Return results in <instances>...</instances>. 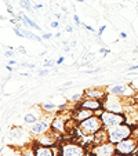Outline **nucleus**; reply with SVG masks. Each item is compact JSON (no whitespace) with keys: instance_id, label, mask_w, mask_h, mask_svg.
I'll list each match as a JSON object with an SVG mask.
<instances>
[{"instance_id":"1","label":"nucleus","mask_w":138,"mask_h":156,"mask_svg":"<svg viewBox=\"0 0 138 156\" xmlns=\"http://www.w3.org/2000/svg\"><path fill=\"white\" fill-rule=\"evenodd\" d=\"M101 129H104L102 120H101V118L98 115H95V113L93 116H90L88 119H86V120L77 123V130H79V133L86 137H93L95 133H98Z\"/></svg>"},{"instance_id":"2","label":"nucleus","mask_w":138,"mask_h":156,"mask_svg":"<svg viewBox=\"0 0 138 156\" xmlns=\"http://www.w3.org/2000/svg\"><path fill=\"white\" fill-rule=\"evenodd\" d=\"M134 136V127L130 126L129 123H123V124H119V126H115L108 129V137H109V141L112 144H118V142L123 141V140L129 138V137Z\"/></svg>"},{"instance_id":"3","label":"nucleus","mask_w":138,"mask_h":156,"mask_svg":"<svg viewBox=\"0 0 138 156\" xmlns=\"http://www.w3.org/2000/svg\"><path fill=\"white\" fill-rule=\"evenodd\" d=\"M101 120H102V124L106 130L111 129V127L119 126V124L127 123V116L124 113H118V112H111V111H106L104 109L100 115Z\"/></svg>"},{"instance_id":"4","label":"nucleus","mask_w":138,"mask_h":156,"mask_svg":"<svg viewBox=\"0 0 138 156\" xmlns=\"http://www.w3.org/2000/svg\"><path fill=\"white\" fill-rule=\"evenodd\" d=\"M51 120H53V116H51L50 113L44 112V115L41 116L37 122L30 124L29 133L35 137L41 136V134H46V133H48L51 130Z\"/></svg>"},{"instance_id":"5","label":"nucleus","mask_w":138,"mask_h":156,"mask_svg":"<svg viewBox=\"0 0 138 156\" xmlns=\"http://www.w3.org/2000/svg\"><path fill=\"white\" fill-rule=\"evenodd\" d=\"M104 106H105L106 111H111V112H118V113H124L126 111V102L122 97H116V95L108 94L104 100Z\"/></svg>"},{"instance_id":"6","label":"nucleus","mask_w":138,"mask_h":156,"mask_svg":"<svg viewBox=\"0 0 138 156\" xmlns=\"http://www.w3.org/2000/svg\"><path fill=\"white\" fill-rule=\"evenodd\" d=\"M137 149H138V138L134 136L129 137V138H126L116 144V152L122 153V155L131 156L133 153H135Z\"/></svg>"},{"instance_id":"7","label":"nucleus","mask_w":138,"mask_h":156,"mask_svg":"<svg viewBox=\"0 0 138 156\" xmlns=\"http://www.w3.org/2000/svg\"><path fill=\"white\" fill-rule=\"evenodd\" d=\"M59 156H86V149L76 142H64L59 147Z\"/></svg>"},{"instance_id":"8","label":"nucleus","mask_w":138,"mask_h":156,"mask_svg":"<svg viewBox=\"0 0 138 156\" xmlns=\"http://www.w3.org/2000/svg\"><path fill=\"white\" fill-rule=\"evenodd\" d=\"M116 153V145L111 141H106L104 144L94 145L91 148V155L93 156H113Z\"/></svg>"},{"instance_id":"9","label":"nucleus","mask_w":138,"mask_h":156,"mask_svg":"<svg viewBox=\"0 0 138 156\" xmlns=\"http://www.w3.org/2000/svg\"><path fill=\"white\" fill-rule=\"evenodd\" d=\"M79 105L83 106V108H86V109H90V111H93L94 113L97 112V111L105 109L102 100H98V98H90V97H86V95H84L83 101L79 104Z\"/></svg>"},{"instance_id":"10","label":"nucleus","mask_w":138,"mask_h":156,"mask_svg":"<svg viewBox=\"0 0 138 156\" xmlns=\"http://www.w3.org/2000/svg\"><path fill=\"white\" fill-rule=\"evenodd\" d=\"M68 130V120L62 115H57L51 120V131L57 134H62Z\"/></svg>"},{"instance_id":"11","label":"nucleus","mask_w":138,"mask_h":156,"mask_svg":"<svg viewBox=\"0 0 138 156\" xmlns=\"http://www.w3.org/2000/svg\"><path fill=\"white\" fill-rule=\"evenodd\" d=\"M93 115H94V112H93V111L83 108V106H80L79 104H77V106L73 109V113H72V119H75V122L80 123V122L86 120V119H88L90 116H93Z\"/></svg>"},{"instance_id":"12","label":"nucleus","mask_w":138,"mask_h":156,"mask_svg":"<svg viewBox=\"0 0 138 156\" xmlns=\"http://www.w3.org/2000/svg\"><path fill=\"white\" fill-rule=\"evenodd\" d=\"M86 97H90V98H98V100H105V97L108 95V90H105L104 87H88L86 88L84 91Z\"/></svg>"},{"instance_id":"13","label":"nucleus","mask_w":138,"mask_h":156,"mask_svg":"<svg viewBox=\"0 0 138 156\" xmlns=\"http://www.w3.org/2000/svg\"><path fill=\"white\" fill-rule=\"evenodd\" d=\"M57 133H46V134H41V136H37L35 140L36 144L40 145H46V147H54L57 144V138H55Z\"/></svg>"},{"instance_id":"14","label":"nucleus","mask_w":138,"mask_h":156,"mask_svg":"<svg viewBox=\"0 0 138 156\" xmlns=\"http://www.w3.org/2000/svg\"><path fill=\"white\" fill-rule=\"evenodd\" d=\"M58 151L54 147L35 144V156H58Z\"/></svg>"},{"instance_id":"15","label":"nucleus","mask_w":138,"mask_h":156,"mask_svg":"<svg viewBox=\"0 0 138 156\" xmlns=\"http://www.w3.org/2000/svg\"><path fill=\"white\" fill-rule=\"evenodd\" d=\"M43 115H44V112H40V108H39V106H35V108H30L29 111H28L27 115L24 116V122L27 124H33Z\"/></svg>"},{"instance_id":"16","label":"nucleus","mask_w":138,"mask_h":156,"mask_svg":"<svg viewBox=\"0 0 138 156\" xmlns=\"http://www.w3.org/2000/svg\"><path fill=\"white\" fill-rule=\"evenodd\" d=\"M9 136H10V138H11L12 141L18 142L19 140H27V137H29V134H28L24 129H21V127H14V129L10 130Z\"/></svg>"},{"instance_id":"17","label":"nucleus","mask_w":138,"mask_h":156,"mask_svg":"<svg viewBox=\"0 0 138 156\" xmlns=\"http://www.w3.org/2000/svg\"><path fill=\"white\" fill-rule=\"evenodd\" d=\"M109 141V137H108V130L104 127L101 129L98 133H95L93 136V147L94 145H100V144H104V142Z\"/></svg>"},{"instance_id":"18","label":"nucleus","mask_w":138,"mask_h":156,"mask_svg":"<svg viewBox=\"0 0 138 156\" xmlns=\"http://www.w3.org/2000/svg\"><path fill=\"white\" fill-rule=\"evenodd\" d=\"M126 87L127 86H124V84H113V86H109L106 90H108V94H112V95H116V97L123 98L124 91H126Z\"/></svg>"},{"instance_id":"19","label":"nucleus","mask_w":138,"mask_h":156,"mask_svg":"<svg viewBox=\"0 0 138 156\" xmlns=\"http://www.w3.org/2000/svg\"><path fill=\"white\" fill-rule=\"evenodd\" d=\"M21 17H22V22H24V25L25 27H30V28H33V29H36V30H39V32H41V28L39 27L37 24H36V22H33L32 20H30V18H28L27 15L25 14H22V12H21Z\"/></svg>"},{"instance_id":"20","label":"nucleus","mask_w":138,"mask_h":156,"mask_svg":"<svg viewBox=\"0 0 138 156\" xmlns=\"http://www.w3.org/2000/svg\"><path fill=\"white\" fill-rule=\"evenodd\" d=\"M41 109H43V112L54 113V112H57V109H59V105H55L53 102H46L41 105Z\"/></svg>"},{"instance_id":"21","label":"nucleus","mask_w":138,"mask_h":156,"mask_svg":"<svg viewBox=\"0 0 138 156\" xmlns=\"http://www.w3.org/2000/svg\"><path fill=\"white\" fill-rule=\"evenodd\" d=\"M21 153H22V156H35V145H29V147L25 145Z\"/></svg>"},{"instance_id":"22","label":"nucleus","mask_w":138,"mask_h":156,"mask_svg":"<svg viewBox=\"0 0 138 156\" xmlns=\"http://www.w3.org/2000/svg\"><path fill=\"white\" fill-rule=\"evenodd\" d=\"M84 98V93H77V94H73L71 97V102L72 104H80Z\"/></svg>"},{"instance_id":"23","label":"nucleus","mask_w":138,"mask_h":156,"mask_svg":"<svg viewBox=\"0 0 138 156\" xmlns=\"http://www.w3.org/2000/svg\"><path fill=\"white\" fill-rule=\"evenodd\" d=\"M21 7L25 9L27 11H32L33 7L30 6V0H21Z\"/></svg>"},{"instance_id":"24","label":"nucleus","mask_w":138,"mask_h":156,"mask_svg":"<svg viewBox=\"0 0 138 156\" xmlns=\"http://www.w3.org/2000/svg\"><path fill=\"white\" fill-rule=\"evenodd\" d=\"M4 55H6V58H10V59H11L12 57L15 55V51H14V50H7L6 53H4Z\"/></svg>"},{"instance_id":"25","label":"nucleus","mask_w":138,"mask_h":156,"mask_svg":"<svg viewBox=\"0 0 138 156\" xmlns=\"http://www.w3.org/2000/svg\"><path fill=\"white\" fill-rule=\"evenodd\" d=\"M54 64H55V62L50 59V61H46V62H44V66H46L47 69H50V68H53V66H54Z\"/></svg>"},{"instance_id":"26","label":"nucleus","mask_w":138,"mask_h":156,"mask_svg":"<svg viewBox=\"0 0 138 156\" xmlns=\"http://www.w3.org/2000/svg\"><path fill=\"white\" fill-rule=\"evenodd\" d=\"M72 86H73V82H66L65 84H62L59 88H61V90H66V87H72Z\"/></svg>"},{"instance_id":"27","label":"nucleus","mask_w":138,"mask_h":156,"mask_svg":"<svg viewBox=\"0 0 138 156\" xmlns=\"http://www.w3.org/2000/svg\"><path fill=\"white\" fill-rule=\"evenodd\" d=\"M22 66H25V68H29V69H35V66L36 65H33V64H28V62H24V64H21Z\"/></svg>"},{"instance_id":"28","label":"nucleus","mask_w":138,"mask_h":156,"mask_svg":"<svg viewBox=\"0 0 138 156\" xmlns=\"http://www.w3.org/2000/svg\"><path fill=\"white\" fill-rule=\"evenodd\" d=\"M41 37L44 39V40H50L51 37H53V33H43V36Z\"/></svg>"},{"instance_id":"29","label":"nucleus","mask_w":138,"mask_h":156,"mask_svg":"<svg viewBox=\"0 0 138 156\" xmlns=\"http://www.w3.org/2000/svg\"><path fill=\"white\" fill-rule=\"evenodd\" d=\"M50 73V71L48 69H43V71H39V76H46V75Z\"/></svg>"},{"instance_id":"30","label":"nucleus","mask_w":138,"mask_h":156,"mask_svg":"<svg viewBox=\"0 0 138 156\" xmlns=\"http://www.w3.org/2000/svg\"><path fill=\"white\" fill-rule=\"evenodd\" d=\"M50 27L54 28V29H55V28H58L59 27V21H53V22H50Z\"/></svg>"},{"instance_id":"31","label":"nucleus","mask_w":138,"mask_h":156,"mask_svg":"<svg viewBox=\"0 0 138 156\" xmlns=\"http://www.w3.org/2000/svg\"><path fill=\"white\" fill-rule=\"evenodd\" d=\"M73 21H75V24H76V25H82V22H80V18L77 17L76 14L73 15Z\"/></svg>"},{"instance_id":"32","label":"nucleus","mask_w":138,"mask_h":156,"mask_svg":"<svg viewBox=\"0 0 138 156\" xmlns=\"http://www.w3.org/2000/svg\"><path fill=\"white\" fill-rule=\"evenodd\" d=\"M64 61H65V57H64V55H61V57H59V58L55 61V64H57V65H61Z\"/></svg>"},{"instance_id":"33","label":"nucleus","mask_w":138,"mask_h":156,"mask_svg":"<svg viewBox=\"0 0 138 156\" xmlns=\"http://www.w3.org/2000/svg\"><path fill=\"white\" fill-rule=\"evenodd\" d=\"M82 25L88 30V32H94V28H93V27H90V25H87V24H82Z\"/></svg>"},{"instance_id":"34","label":"nucleus","mask_w":138,"mask_h":156,"mask_svg":"<svg viewBox=\"0 0 138 156\" xmlns=\"http://www.w3.org/2000/svg\"><path fill=\"white\" fill-rule=\"evenodd\" d=\"M137 69H138V65H131V66H129V68H127V71L133 72V71H137Z\"/></svg>"},{"instance_id":"35","label":"nucleus","mask_w":138,"mask_h":156,"mask_svg":"<svg viewBox=\"0 0 138 156\" xmlns=\"http://www.w3.org/2000/svg\"><path fill=\"white\" fill-rule=\"evenodd\" d=\"M104 30H105V25H102V27H101L100 28V29H98V35H102V33H104Z\"/></svg>"},{"instance_id":"36","label":"nucleus","mask_w":138,"mask_h":156,"mask_svg":"<svg viewBox=\"0 0 138 156\" xmlns=\"http://www.w3.org/2000/svg\"><path fill=\"white\" fill-rule=\"evenodd\" d=\"M6 69H7V71H9V72H14V68H12V65H6Z\"/></svg>"},{"instance_id":"37","label":"nucleus","mask_w":138,"mask_h":156,"mask_svg":"<svg viewBox=\"0 0 138 156\" xmlns=\"http://www.w3.org/2000/svg\"><path fill=\"white\" fill-rule=\"evenodd\" d=\"M65 30H66V32H68V33H71V32H73V28H72V27H71V25H68V27H66V28H65Z\"/></svg>"},{"instance_id":"38","label":"nucleus","mask_w":138,"mask_h":156,"mask_svg":"<svg viewBox=\"0 0 138 156\" xmlns=\"http://www.w3.org/2000/svg\"><path fill=\"white\" fill-rule=\"evenodd\" d=\"M41 7H43V4H35V6H33V10H37V9H41Z\"/></svg>"},{"instance_id":"39","label":"nucleus","mask_w":138,"mask_h":156,"mask_svg":"<svg viewBox=\"0 0 138 156\" xmlns=\"http://www.w3.org/2000/svg\"><path fill=\"white\" fill-rule=\"evenodd\" d=\"M120 37L122 39H126L127 37V33L126 32H120Z\"/></svg>"},{"instance_id":"40","label":"nucleus","mask_w":138,"mask_h":156,"mask_svg":"<svg viewBox=\"0 0 138 156\" xmlns=\"http://www.w3.org/2000/svg\"><path fill=\"white\" fill-rule=\"evenodd\" d=\"M9 64H10V65H15V64H17V61L11 58V59H10V61H9Z\"/></svg>"},{"instance_id":"41","label":"nucleus","mask_w":138,"mask_h":156,"mask_svg":"<svg viewBox=\"0 0 138 156\" xmlns=\"http://www.w3.org/2000/svg\"><path fill=\"white\" fill-rule=\"evenodd\" d=\"M18 51H19V53H22V54H25V53H27L24 47H19V48H18Z\"/></svg>"},{"instance_id":"42","label":"nucleus","mask_w":138,"mask_h":156,"mask_svg":"<svg viewBox=\"0 0 138 156\" xmlns=\"http://www.w3.org/2000/svg\"><path fill=\"white\" fill-rule=\"evenodd\" d=\"M113 156H127V155H122V153H118V152H116Z\"/></svg>"},{"instance_id":"43","label":"nucleus","mask_w":138,"mask_h":156,"mask_svg":"<svg viewBox=\"0 0 138 156\" xmlns=\"http://www.w3.org/2000/svg\"><path fill=\"white\" fill-rule=\"evenodd\" d=\"M75 2H77V3H84V0H75Z\"/></svg>"},{"instance_id":"44","label":"nucleus","mask_w":138,"mask_h":156,"mask_svg":"<svg viewBox=\"0 0 138 156\" xmlns=\"http://www.w3.org/2000/svg\"><path fill=\"white\" fill-rule=\"evenodd\" d=\"M134 156H138V149L135 151V153H134Z\"/></svg>"},{"instance_id":"45","label":"nucleus","mask_w":138,"mask_h":156,"mask_svg":"<svg viewBox=\"0 0 138 156\" xmlns=\"http://www.w3.org/2000/svg\"><path fill=\"white\" fill-rule=\"evenodd\" d=\"M4 2H7V0H4Z\"/></svg>"}]
</instances>
